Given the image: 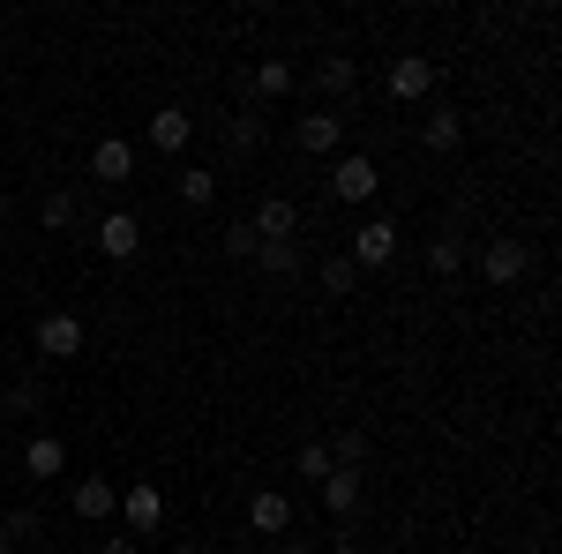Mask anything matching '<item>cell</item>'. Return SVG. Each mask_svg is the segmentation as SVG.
Instances as JSON below:
<instances>
[{"instance_id": "cell-33", "label": "cell", "mask_w": 562, "mask_h": 554, "mask_svg": "<svg viewBox=\"0 0 562 554\" xmlns=\"http://www.w3.org/2000/svg\"><path fill=\"white\" fill-rule=\"evenodd\" d=\"M0 217H8V188H0Z\"/></svg>"}, {"instance_id": "cell-12", "label": "cell", "mask_w": 562, "mask_h": 554, "mask_svg": "<svg viewBox=\"0 0 562 554\" xmlns=\"http://www.w3.org/2000/svg\"><path fill=\"white\" fill-rule=\"evenodd\" d=\"M188 135H195V121H188L180 105H158V121H150V150H158V158H180Z\"/></svg>"}, {"instance_id": "cell-10", "label": "cell", "mask_w": 562, "mask_h": 554, "mask_svg": "<svg viewBox=\"0 0 562 554\" xmlns=\"http://www.w3.org/2000/svg\"><path fill=\"white\" fill-rule=\"evenodd\" d=\"M248 225H256V240H293V233H301V211H293L285 195H262Z\"/></svg>"}, {"instance_id": "cell-19", "label": "cell", "mask_w": 562, "mask_h": 554, "mask_svg": "<svg viewBox=\"0 0 562 554\" xmlns=\"http://www.w3.org/2000/svg\"><path fill=\"white\" fill-rule=\"evenodd\" d=\"M256 262L270 270V278H301V248H293V240H262Z\"/></svg>"}, {"instance_id": "cell-13", "label": "cell", "mask_w": 562, "mask_h": 554, "mask_svg": "<svg viewBox=\"0 0 562 554\" xmlns=\"http://www.w3.org/2000/svg\"><path fill=\"white\" fill-rule=\"evenodd\" d=\"M90 172H98V180H128V172H135V143L98 135V143H90Z\"/></svg>"}, {"instance_id": "cell-29", "label": "cell", "mask_w": 562, "mask_h": 554, "mask_svg": "<svg viewBox=\"0 0 562 554\" xmlns=\"http://www.w3.org/2000/svg\"><path fill=\"white\" fill-rule=\"evenodd\" d=\"M98 554H143V547H135L128 532H113V540H98Z\"/></svg>"}, {"instance_id": "cell-20", "label": "cell", "mask_w": 562, "mask_h": 554, "mask_svg": "<svg viewBox=\"0 0 562 554\" xmlns=\"http://www.w3.org/2000/svg\"><path fill=\"white\" fill-rule=\"evenodd\" d=\"M301 83V76H293V68H285V60H262L256 76H248V90H262V98H285V90Z\"/></svg>"}, {"instance_id": "cell-23", "label": "cell", "mask_w": 562, "mask_h": 554, "mask_svg": "<svg viewBox=\"0 0 562 554\" xmlns=\"http://www.w3.org/2000/svg\"><path fill=\"white\" fill-rule=\"evenodd\" d=\"M293 472H301V479H315V487H323V479H330V450H323V442H301V457H293Z\"/></svg>"}, {"instance_id": "cell-26", "label": "cell", "mask_w": 562, "mask_h": 554, "mask_svg": "<svg viewBox=\"0 0 562 554\" xmlns=\"http://www.w3.org/2000/svg\"><path fill=\"white\" fill-rule=\"evenodd\" d=\"M256 248H262V240H256V225H248V217H240V225H225V256H233V262H256Z\"/></svg>"}, {"instance_id": "cell-24", "label": "cell", "mask_w": 562, "mask_h": 554, "mask_svg": "<svg viewBox=\"0 0 562 554\" xmlns=\"http://www.w3.org/2000/svg\"><path fill=\"white\" fill-rule=\"evenodd\" d=\"M323 450H330V465H346V472H360V457H368V434H338V442H323Z\"/></svg>"}, {"instance_id": "cell-11", "label": "cell", "mask_w": 562, "mask_h": 554, "mask_svg": "<svg viewBox=\"0 0 562 554\" xmlns=\"http://www.w3.org/2000/svg\"><path fill=\"white\" fill-rule=\"evenodd\" d=\"M23 472H31V479H60V472H68V442H60V434H31V442H23Z\"/></svg>"}, {"instance_id": "cell-27", "label": "cell", "mask_w": 562, "mask_h": 554, "mask_svg": "<svg viewBox=\"0 0 562 554\" xmlns=\"http://www.w3.org/2000/svg\"><path fill=\"white\" fill-rule=\"evenodd\" d=\"M45 233H68V225H76V195H68V188H60V195H45Z\"/></svg>"}, {"instance_id": "cell-1", "label": "cell", "mask_w": 562, "mask_h": 554, "mask_svg": "<svg viewBox=\"0 0 562 554\" xmlns=\"http://www.w3.org/2000/svg\"><path fill=\"white\" fill-rule=\"evenodd\" d=\"M435 98V60L428 53H397L390 60V105H428Z\"/></svg>"}, {"instance_id": "cell-4", "label": "cell", "mask_w": 562, "mask_h": 554, "mask_svg": "<svg viewBox=\"0 0 562 554\" xmlns=\"http://www.w3.org/2000/svg\"><path fill=\"white\" fill-rule=\"evenodd\" d=\"M480 270H487V285H518L525 270H532V248H525L518 233H495L487 256H480Z\"/></svg>"}, {"instance_id": "cell-15", "label": "cell", "mask_w": 562, "mask_h": 554, "mask_svg": "<svg viewBox=\"0 0 562 554\" xmlns=\"http://www.w3.org/2000/svg\"><path fill=\"white\" fill-rule=\"evenodd\" d=\"M420 143H428V150H442V158H450V150H458V143H465V121H458V105H435L428 121H420Z\"/></svg>"}, {"instance_id": "cell-25", "label": "cell", "mask_w": 562, "mask_h": 554, "mask_svg": "<svg viewBox=\"0 0 562 554\" xmlns=\"http://www.w3.org/2000/svg\"><path fill=\"white\" fill-rule=\"evenodd\" d=\"M225 135H233L240 158H256V150H262V121H256V113H233V128H225Z\"/></svg>"}, {"instance_id": "cell-34", "label": "cell", "mask_w": 562, "mask_h": 554, "mask_svg": "<svg viewBox=\"0 0 562 554\" xmlns=\"http://www.w3.org/2000/svg\"><path fill=\"white\" fill-rule=\"evenodd\" d=\"M173 554H203V547H173Z\"/></svg>"}, {"instance_id": "cell-5", "label": "cell", "mask_w": 562, "mask_h": 554, "mask_svg": "<svg viewBox=\"0 0 562 554\" xmlns=\"http://www.w3.org/2000/svg\"><path fill=\"white\" fill-rule=\"evenodd\" d=\"M31 344H38V360H76V352H83V323L53 307V315H38V330H31Z\"/></svg>"}, {"instance_id": "cell-7", "label": "cell", "mask_w": 562, "mask_h": 554, "mask_svg": "<svg viewBox=\"0 0 562 554\" xmlns=\"http://www.w3.org/2000/svg\"><path fill=\"white\" fill-rule=\"evenodd\" d=\"M248 524H256L262 540H285V532H293V495H285V487H262L256 502H248Z\"/></svg>"}, {"instance_id": "cell-6", "label": "cell", "mask_w": 562, "mask_h": 554, "mask_svg": "<svg viewBox=\"0 0 562 554\" xmlns=\"http://www.w3.org/2000/svg\"><path fill=\"white\" fill-rule=\"evenodd\" d=\"M375 188H383V172H375V158H338V172H330V195L338 203H375Z\"/></svg>"}, {"instance_id": "cell-22", "label": "cell", "mask_w": 562, "mask_h": 554, "mask_svg": "<svg viewBox=\"0 0 562 554\" xmlns=\"http://www.w3.org/2000/svg\"><path fill=\"white\" fill-rule=\"evenodd\" d=\"M352 76H360V68H352L346 53H330V60H323V68H315V83L330 90V98H346V90H352Z\"/></svg>"}, {"instance_id": "cell-14", "label": "cell", "mask_w": 562, "mask_h": 554, "mask_svg": "<svg viewBox=\"0 0 562 554\" xmlns=\"http://www.w3.org/2000/svg\"><path fill=\"white\" fill-rule=\"evenodd\" d=\"M68 502H76V517L105 524V517L121 510V487H113V479H76V495H68Z\"/></svg>"}, {"instance_id": "cell-16", "label": "cell", "mask_w": 562, "mask_h": 554, "mask_svg": "<svg viewBox=\"0 0 562 554\" xmlns=\"http://www.w3.org/2000/svg\"><path fill=\"white\" fill-rule=\"evenodd\" d=\"M315 495H323V510H330V517H352V510H360V472L338 465L323 487H315Z\"/></svg>"}, {"instance_id": "cell-9", "label": "cell", "mask_w": 562, "mask_h": 554, "mask_svg": "<svg viewBox=\"0 0 562 554\" xmlns=\"http://www.w3.org/2000/svg\"><path fill=\"white\" fill-rule=\"evenodd\" d=\"M338 135H346V121H338L330 105H315V113H307L301 128H293V143H301L307 158H330V150H338Z\"/></svg>"}, {"instance_id": "cell-28", "label": "cell", "mask_w": 562, "mask_h": 554, "mask_svg": "<svg viewBox=\"0 0 562 554\" xmlns=\"http://www.w3.org/2000/svg\"><path fill=\"white\" fill-rule=\"evenodd\" d=\"M0 532H8V540H38V517H31V510H15L8 524H0Z\"/></svg>"}, {"instance_id": "cell-32", "label": "cell", "mask_w": 562, "mask_h": 554, "mask_svg": "<svg viewBox=\"0 0 562 554\" xmlns=\"http://www.w3.org/2000/svg\"><path fill=\"white\" fill-rule=\"evenodd\" d=\"M0 554H15V540H8V532H0Z\"/></svg>"}, {"instance_id": "cell-30", "label": "cell", "mask_w": 562, "mask_h": 554, "mask_svg": "<svg viewBox=\"0 0 562 554\" xmlns=\"http://www.w3.org/2000/svg\"><path fill=\"white\" fill-rule=\"evenodd\" d=\"M270 554H307V547H301V540H278V547H270Z\"/></svg>"}, {"instance_id": "cell-8", "label": "cell", "mask_w": 562, "mask_h": 554, "mask_svg": "<svg viewBox=\"0 0 562 554\" xmlns=\"http://www.w3.org/2000/svg\"><path fill=\"white\" fill-rule=\"evenodd\" d=\"M135 248H143V225H135L128 211H105V217H98V256H105V262H128Z\"/></svg>"}, {"instance_id": "cell-31", "label": "cell", "mask_w": 562, "mask_h": 554, "mask_svg": "<svg viewBox=\"0 0 562 554\" xmlns=\"http://www.w3.org/2000/svg\"><path fill=\"white\" fill-rule=\"evenodd\" d=\"M330 554H360V547H352V540H346V532H338V547H330Z\"/></svg>"}, {"instance_id": "cell-21", "label": "cell", "mask_w": 562, "mask_h": 554, "mask_svg": "<svg viewBox=\"0 0 562 554\" xmlns=\"http://www.w3.org/2000/svg\"><path fill=\"white\" fill-rule=\"evenodd\" d=\"M458 262H465V240H458V233L428 240V270H435V278H458Z\"/></svg>"}, {"instance_id": "cell-2", "label": "cell", "mask_w": 562, "mask_h": 554, "mask_svg": "<svg viewBox=\"0 0 562 554\" xmlns=\"http://www.w3.org/2000/svg\"><path fill=\"white\" fill-rule=\"evenodd\" d=\"M121 517H128V540L158 532V524H166V495H158V479H128V487H121Z\"/></svg>"}, {"instance_id": "cell-18", "label": "cell", "mask_w": 562, "mask_h": 554, "mask_svg": "<svg viewBox=\"0 0 562 554\" xmlns=\"http://www.w3.org/2000/svg\"><path fill=\"white\" fill-rule=\"evenodd\" d=\"M315 278H323V293H330V299H352V293H360V270H352V256H323V270H315Z\"/></svg>"}, {"instance_id": "cell-3", "label": "cell", "mask_w": 562, "mask_h": 554, "mask_svg": "<svg viewBox=\"0 0 562 554\" xmlns=\"http://www.w3.org/2000/svg\"><path fill=\"white\" fill-rule=\"evenodd\" d=\"M352 270H360V278H368V270H383L390 256H397V225H390V217H368V225H360V233H352Z\"/></svg>"}, {"instance_id": "cell-17", "label": "cell", "mask_w": 562, "mask_h": 554, "mask_svg": "<svg viewBox=\"0 0 562 554\" xmlns=\"http://www.w3.org/2000/svg\"><path fill=\"white\" fill-rule=\"evenodd\" d=\"M173 188H180V203H188V211H211V203H217V172L211 166H180Z\"/></svg>"}]
</instances>
